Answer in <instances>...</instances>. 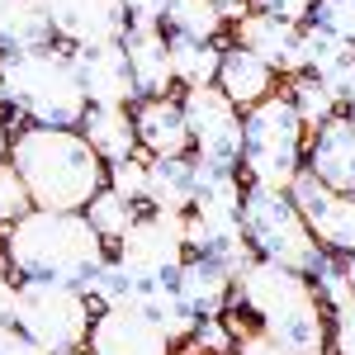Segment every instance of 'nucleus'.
Instances as JSON below:
<instances>
[{"mask_svg":"<svg viewBox=\"0 0 355 355\" xmlns=\"http://www.w3.org/2000/svg\"><path fill=\"white\" fill-rule=\"evenodd\" d=\"M10 166L24 175L33 209H67V214H85V204L105 190L110 175V166L100 162L81 128H38V123L15 128Z\"/></svg>","mask_w":355,"mask_h":355,"instance_id":"nucleus-3","label":"nucleus"},{"mask_svg":"<svg viewBox=\"0 0 355 355\" xmlns=\"http://www.w3.org/2000/svg\"><path fill=\"white\" fill-rule=\"evenodd\" d=\"M53 38L62 48H95V43H123L128 15L119 0H43Z\"/></svg>","mask_w":355,"mask_h":355,"instance_id":"nucleus-12","label":"nucleus"},{"mask_svg":"<svg viewBox=\"0 0 355 355\" xmlns=\"http://www.w3.org/2000/svg\"><path fill=\"white\" fill-rule=\"evenodd\" d=\"M15 119H10V110H0V162H10V142H15Z\"/></svg>","mask_w":355,"mask_h":355,"instance_id":"nucleus-39","label":"nucleus"},{"mask_svg":"<svg viewBox=\"0 0 355 355\" xmlns=\"http://www.w3.org/2000/svg\"><path fill=\"white\" fill-rule=\"evenodd\" d=\"M147 180H152V162H147V157L114 162L110 175H105V185H110L114 194H123L128 204H137V209H147Z\"/></svg>","mask_w":355,"mask_h":355,"instance_id":"nucleus-30","label":"nucleus"},{"mask_svg":"<svg viewBox=\"0 0 355 355\" xmlns=\"http://www.w3.org/2000/svg\"><path fill=\"white\" fill-rule=\"evenodd\" d=\"M284 95H289V105H294V114L303 119L308 133H318L327 119L341 114V95H336L331 85H322L318 76H308V71L289 76V81H284Z\"/></svg>","mask_w":355,"mask_h":355,"instance_id":"nucleus-27","label":"nucleus"},{"mask_svg":"<svg viewBox=\"0 0 355 355\" xmlns=\"http://www.w3.org/2000/svg\"><path fill=\"white\" fill-rule=\"evenodd\" d=\"M15 294H19V279L10 270H0V331L15 327Z\"/></svg>","mask_w":355,"mask_h":355,"instance_id":"nucleus-38","label":"nucleus"},{"mask_svg":"<svg viewBox=\"0 0 355 355\" xmlns=\"http://www.w3.org/2000/svg\"><path fill=\"white\" fill-rule=\"evenodd\" d=\"M76 76L90 105H110V110H133L137 105V81L123 43H95V48H71Z\"/></svg>","mask_w":355,"mask_h":355,"instance_id":"nucleus-13","label":"nucleus"},{"mask_svg":"<svg viewBox=\"0 0 355 355\" xmlns=\"http://www.w3.org/2000/svg\"><path fill=\"white\" fill-rule=\"evenodd\" d=\"M308 24L355 48V0H313V19Z\"/></svg>","mask_w":355,"mask_h":355,"instance_id":"nucleus-32","label":"nucleus"},{"mask_svg":"<svg viewBox=\"0 0 355 355\" xmlns=\"http://www.w3.org/2000/svg\"><path fill=\"white\" fill-rule=\"evenodd\" d=\"M133 128L137 147L147 162H171V157H190V123H185V105L180 95H152L133 105Z\"/></svg>","mask_w":355,"mask_h":355,"instance_id":"nucleus-15","label":"nucleus"},{"mask_svg":"<svg viewBox=\"0 0 355 355\" xmlns=\"http://www.w3.org/2000/svg\"><path fill=\"white\" fill-rule=\"evenodd\" d=\"M232 308L289 355H331V313L303 270L256 256L232 279Z\"/></svg>","mask_w":355,"mask_h":355,"instance_id":"nucleus-1","label":"nucleus"},{"mask_svg":"<svg viewBox=\"0 0 355 355\" xmlns=\"http://www.w3.org/2000/svg\"><path fill=\"white\" fill-rule=\"evenodd\" d=\"M242 232H246V246L251 256L261 261H275V266H289V270H313L322 246L318 237L308 232L299 204L289 190H275V185H251L246 180V194H242Z\"/></svg>","mask_w":355,"mask_h":355,"instance_id":"nucleus-6","label":"nucleus"},{"mask_svg":"<svg viewBox=\"0 0 355 355\" xmlns=\"http://www.w3.org/2000/svg\"><path fill=\"white\" fill-rule=\"evenodd\" d=\"M303 162H308V128L284 90L242 114V175L251 185L289 190L303 175Z\"/></svg>","mask_w":355,"mask_h":355,"instance_id":"nucleus-5","label":"nucleus"},{"mask_svg":"<svg viewBox=\"0 0 355 355\" xmlns=\"http://www.w3.org/2000/svg\"><path fill=\"white\" fill-rule=\"evenodd\" d=\"M162 28L175 38H199V43H218L227 28V10L223 0H166Z\"/></svg>","mask_w":355,"mask_h":355,"instance_id":"nucleus-24","label":"nucleus"},{"mask_svg":"<svg viewBox=\"0 0 355 355\" xmlns=\"http://www.w3.org/2000/svg\"><path fill=\"white\" fill-rule=\"evenodd\" d=\"M0 355H53V351H43L33 336H24L19 327H5L0 331Z\"/></svg>","mask_w":355,"mask_h":355,"instance_id":"nucleus-36","label":"nucleus"},{"mask_svg":"<svg viewBox=\"0 0 355 355\" xmlns=\"http://www.w3.org/2000/svg\"><path fill=\"white\" fill-rule=\"evenodd\" d=\"M0 95L15 123H38V128H81L90 110L71 48L62 43L0 53Z\"/></svg>","mask_w":355,"mask_h":355,"instance_id":"nucleus-4","label":"nucleus"},{"mask_svg":"<svg viewBox=\"0 0 355 355\" xmlns=\"http://www.w3.org/2000/svg\"><path fill=\"white\" fill-rule=\"evenodd\" d=\"M232 43H242L246 53H256L266 67H275L279 81H289V76L308 71V57H303V28L299 24H284V19H275V15L251 10L246 19L232 24Z\"/></svg>","mask_w":355,"mask_h":355,"instance_id":"nucleus-14","label":"nucleus"},{"mask_svg":"<svg viewBox=\"0 0 355 355\" xmlns=\"http://www.w3.org/2000/svg\"><path fill=\"white\" fill-rule=\"evenodd\" d=\"M95 299L81 284H53V279H19L15 294V327L33 336L43 351L71 355L85 351L90 322H95Z\"/></svg>","mask_w":355,"mask_h":355,"instance_id":"nucleus-7","label":"nucleus"},{"mask_svg":"<svg viewBox=\"0 0 355 355\" xmlns=\"http://www.w3.org/2000/svg\"><path fill=\"white\" fill-rule=\"evenodd\" d=\"M218 90L237 110H256L261 100H270L279 90V71L266 67L256 53H246L242 43H223V67H218Z\"/></svg>","mask_w":355,"mask_h":355,"instance_id":"nucleus-18","label":"nucleus"},{"mask_svg":"<svg viewBox=\"0 0 355 355\" xmlns=\"http://www.w3.org/2000/svg\"><path fill=\"white\" fill-rule=\"evenodd\" d=\"M119 5H123L128 24H162V10H166V0H119Z\"/></svg>","mask_w":355,"mask_h":355,"instance_id":"nucleus-37","label":"nucleus"},{"mask_svg":"<svg viewBox=\"0 0 355 355\" xmlns=\"http://www.w3.org/2000/svg\"><path fill=\"white\" fill-rule=\"evenodd\" d=\"M232 279L237 275H227L218 261H209V256H190L180 270H175V289H180V299L190 308L194 318H223L227 308H232Z\"/></svg>","mask_w":355,"mask_h":355,"instance_id":"nucleus-19","label":"nucleus"},{"mask_svg":"<svg viewBox=\"0 0 355 355\" xmlns=\"http://www.w3.org/2000/svg\"><path fill=\"white\" fill-rule=\"evenodd\" d=\"M85 351L90 355H175V341L137 303H114V308L95 313Z\"/></svg>","mask_w":355,"mask_h":355,"instance_id":"nucleus-11","label":"nucleus"},{"mask_svg":"<svg viewBox=\"0 0 355 355\" xmlns=\"http://www.w3.org/2000/svg\"><path fill=\"white\" fill-rule=\"evenodd\" d=\"M303 57H308V76H318L322 85H331L346 100V90L355 85V48L351 43H341V38H331L322 28L303 24Z\"/></svg>","mask_w":355,"mask_h":355,"instance_id":"nucleus-21","label":"nucleus"},{"mask_svg":"<svg viewBox=\"0 0 355 355\" xmlns=\"http://www.w3.org/2000/svg\"><path fill=\"white\" fill-rule=\"evenodd\" d=\"M171 67H175V85H180V90L218 85L223 43H199V38H175V33H171Z\"/></svg>","mask_w":355,"mask_h":355,"instance_id":"nucleus-26","label":"nucleus"},{"mask_svg":"<svg viewBox=\"0 0 355 355\" xmlns=\"http://www.w3.org/2000/svg\"><path fill=\"white\" fill-rule=\"evenodd\" d=\"M114 261L133 275V284H166L190 261V232L180 214H142L114 242Z\"/></svg>","mask_w":355,"mask_h":355,"instance_id":"nucleus-8","label":"nucleus"},{"mask_svg":"<svg viewBox=\"0 0 355 355\" xmlns=\"http://www.w3.org/2000/svg\"><path fill=\"white\" fill-rule=\"evenodd\" d=\"M251 10H261V15H275V19H284V24H308L313 19V0H251Z\"/></svg>","mask_w":355,"mask_h":355,"instance_id":"nucleus-34","label":"nucleus"},{"mask_svg":"<svg viewBox=\"0 0 355 355\" xmlns=\"http://www.w3.org/2000/svg\"><path fill=\"white\" fill-rule=\"evenodd\" d=\"M194 204V157H171V162H152V180H147V209L152 214H190Z\"/></svg>","mask_w":355,"mask_h":355,"instance_id":"nucleus-22","label":"nucleus"},{"mask_svg":"<svg viewBox=\"0 0 355 355\" xmlns=\"http://www.w3.org/2000/svg\"><path fill=\"white\" fill-rule=\"evenodd\" d=\"M0 110H5V95H0Z\"/></svg>","mask_w":355,"mask_h":355,"instance_id":"nucleus-43","label":"nucleus"},{"mask_svg":"<svg viewBox=\"0 0 355 355\" xmlns=\"http://www.w3.org/2000/svg\"><path fill=\"white\" fill-rule=\"evenodd\" d=\"M85 294L95 299V308H114V303H133L137 284H133V275H128V270H123V266L110 256V261L95 270V279L85 284Z\"/></svg>","mask_w":355,"mask_h":355,"instance_id":"nucleus-29","label":"nucleus"},{"mask_svg":"<svg viewBox=\"0 0 355 355\" xmlns=\"http://www.w3.org/2000/svg\"><path fill=\"white\" fill-rule=\"evenodd\" d=\"M303 171L313 180H322L327 190L355 194V123L346 114H336L318 133H308V162H303Z\"/></svg>","mask_w":355,"mask_h":355,"instance_id":"nucleus-16","label":"nucleus"},{"mask_svg":"<svg viewBox=\"0 0 355 355\" xmlns=\"http://www.w3.org/2000/svg\"><path fill=\"white\" fill-rule=\"evenodd\" d=\"M341 266H346V279H351V294H355V256H341Z\"/></svg>","mask_w":355,"mask_h":355,"instance_id":"nucleus-41","label":"nucleus"},{"mask_svg":"<svg viewBox=\"0 0 355 355\" xmlns=\"http://www.w3.org/2000/svg\"><path fill=\"white\" fill-rule=\"evenodd\" d=\"M341 114H346V119H351V123H355V85H351V90H346V100H341Z\"/></svg>","mask_w":355,"mask_h":355,"instance_id":"nucleus-40","label":"nucleus"},{"mask_svg":"<svg viewBox=\"0 0 355 355\" xmlns=\"http://www.w3.org/2000/svg\"><path fill=\"white\" fill-rule=\"evenodd\" d=\"M28 209H33V194H28L24 175H19L10 162H0V232H10Z\"/></svg>","mask_w":355,"mask_h":355,"instance_id":"nucleus-31","label":"nucleus"},{"mask_svg":"<svg viewBox=\"0 0 355 355\" xmlns=\"http://www.w3.org/2000/svg\"><path fill=\"white\" fill-rule=\"evenodd\" d=\"M123 53L133 67L137 81V100H152V95H175V67H171V33L162 24H128L123 33Z\"/></svg>","mask_w":355,"mask_h":355,"instance_id":"nucleus-17","label":"nucleus"},{"mask_svg":"<svg viewBox=\"0 0 355 355\" xmlns=\"http://www.w3.org/2000/svg\"><path fill=\"white\" fill-rule=\"evenodd\" d=\"M43 43H57L43 0H0V53L43 48Z\"/></svg>","mask_w":355,"mask_h":355,"instance_id":"nucleus-23","label":"nucleus"},{"mask_svg":"<svg viewBox=\"0 0 355 355\" xmlns=\"http://www.w3.org/2000/svg\"><path fill=\"white\" fill-rule=\"evenodd\" d=\"M185 123H190V157L209 166H237L242 171V110L223 95L218 85L180 90Z\"/></svg>","mask_w":355,"mask_h":355,"instance_id":"nucleus-9","label":"nucleus"},{"mask_svg":"<svg viewBox=\"0 0 355 355\" xmlns=\"http://www.w3.org/2000/svg\"><path fill=\"white\" fill-rule=\"evenodd\" d=\"M110 256V242L90 227V218L67 209H28L10 232H0V261L15 279H53L85 289Z\"/></svg>","mask_w":355,"mask_h":355,"instance_id":"nucleus-2","label":"nucleus"},{"mask_svg":"<svg viewBox=\"0 0 355 355\" xmlns=\"http://www.w3.org/2000/svg\"><path fill=\"white\" fill-rule=\"evenodd\" d=\"M85 142L100 152V162H128V157H142L137 147V128H133V110H110V105H90L81 119Z\"/></svg>","mask_w":355,"mask_h":355,"instance_id":"nucleus-20","label":"nucleus"},{"mask_svg":"<svg viewBox=\"0 0 355 355\" xmlns=\"http://www.w3.org/2000/svg\"><path fill=\"white\" fill-rule=\"evenodd\" d=\"M133 303L166 331V336H171V341H175V346H185V341H190V331H194V322H199L190 308H185L180 289H175L171 279H166V284H137Z\"/></svg>","mask_w":355,"mask_h":355,"instance_id":"nucleus-25","label":"nucleus"},{"mask_svg":"<svg viewBox=\"0 0 355 355\" xmlns=\"http://www.w3.org/2000/svg\"><path fill=\"white\" fill-rule=\"evenodd\" d=\"M327 313H331V355H355V294Z\"/></svg>","mask_w":355,"mask_h":355,"instance_id":"nucleus-33","label":"nucleus"},{"mask_svg":"<svg viewBox=\"0 0 355 355\" xmlns=\"http://www.w3.org/2000/svg\"><path fill=\"white\" fill-rule=\"evenodd\" d=\"M71 355H90V351H71Z\"/></svg>","mask_w":355,"mask_h":355,"instance_id":"nucleus-42","label":"nucleus"},{"mask_svg":"<svg viewBox=\"0 0 355 355\" xmlns=\"http://www.w3.org/2000/svg\"><path fill=\"white\" fill-rule=\"evenodd\" d=\"M237 355H289L279 341H270L266 331H256L251 322L242 327V336H237Z\"/></svg>","mask_w":355,"mask_h":355,"instance_id":"nucleus-35","label":"nucleus"},{"mask_svg":"<svg viewBox=\"0 0 355 355\" xmlns=\"http://www.w3.org/2000/svg\"><path fill=\"white\" fill-rule=\"evenodd\" d=\"M289 194H294L303 223H308V232L318 237L322 251H331V256H355V194L327 190L308 171L289 185Z\"/></svg>","mask_w":355,"mask_h":355,"instance_id":"nucleus-10","label":"nucleus"},{"mask_svg":"<svg viewBox=\"0 0 355 355\" xmlns=\"http://www.w3.org/2000/svg\"><path fill=\"white\" fill-rule=\"evenodd\" d=\"M142 214H147V209L128 204V199H123V194H114L110 185H105V190L85 204V218H90V227H95L105 242H110V251H114V242H119V237H123V232H128V227L142 218Z\"/></svg>","mask_w":355,"mask_h":355,"instance_id":"nucleus-28","label":"nucleus"}]
</instances>
